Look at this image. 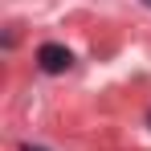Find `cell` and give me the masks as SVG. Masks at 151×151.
<instances>
[{
    "label": "cell",
    "mask_w": 151,
    "mask_h": 151,
    "mask_svg": "<svg viewBox=\"0 0 151 151\" xmlns=\"http://www.w3.org/2000/svg\"><path fill=\"white\" fill-rule=\"evenodd\" d=\"M25 151H41V147H25Z\"/></svg>",
    "instance_id": "cell-2"
},
{
    "label": "cell",
    "mask_w": 151,
    "mask_h": 151,
    "mask_svg": "<svg viewBox=\"0 0 151 151\" xmlns=\"http://www.w3.org/2000/svg\"><path fill=\"white\" fill-rule=\"evenodd\" d=\"M70 61H74L70 49H65V45H57V41H45V45L37 49V65H41L45 74H65V70H70Z\"/></svg>",
    "instance_id": "cell-1"
},
{
    "label": "cell",
    "mask_w": 151,
    "mask_h": 151,
    "mask_svg": "<svg viewBox=\"0 0 151 151\" xmlns=\"http://www.w3.org/2000/svg\"><path fill=\"white\" fill-rule=\"evenodd\" d=\"M143 4H147V8H151V0H143Z\"/></svg>",
    "instance_id": "cell-3"
}]
</instances>
